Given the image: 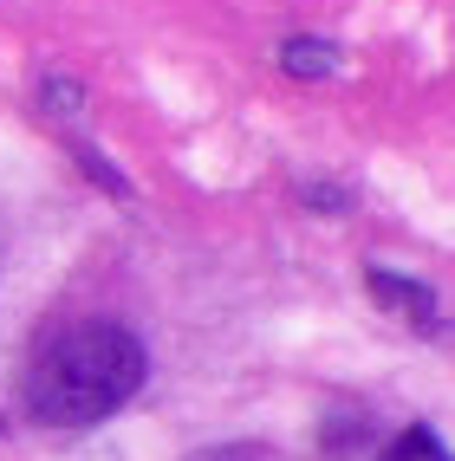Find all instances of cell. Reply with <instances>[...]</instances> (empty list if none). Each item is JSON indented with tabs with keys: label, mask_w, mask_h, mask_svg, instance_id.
Here are the masks:
<instances>
[{
	"label": "cell",
	"mask_w": 455,
	"mask_h": 461,
	"mask_svg": "<svg viewBox=\"0 0 455 461\" xmlns=\"http://www.w3.org/2000/svg\"><path fill=\"white\" fill-rule=\"evenodd\" d=\"M371 280H378V299H384V305H404V312H416V325H430V331H436L430 299H423V293L404 280V273H371Z\"/></svg>",
	"instance_id": "2"
},
{
	"label": "cell",
	"mask_w": 455,
	"mask_h": 461,
	"mask_svg": "<svg viewBox=\"0 0 455 461\" xmlns=\"http://www.w3.org/2000/svg\"><path fill=\"white\" fill-rule=\"evenodd\" d=\"M150 357L137 345V331H124L117 319H85L52 331L26 364V416L52 422V429H85L105 422L143 390Z\"/></svg>",
	"instance_id": "1"
},
{
	"label": "cell",
	"mask_w": 455,
	"mask_h": 461,
	"mask_svg": "<svg viewBox=\"0 0 455 461\" xmlns=\"http://www.w3.org/2000/svg\"><path fill=\"white\" fill-rule=\"evenodd\" d=\"M280 66H293L299 78H332V72H339V52H325V46H306V40H293V46L280 52Z\"/></svg>",
	"instance_id": "3"
}]
</instances>
